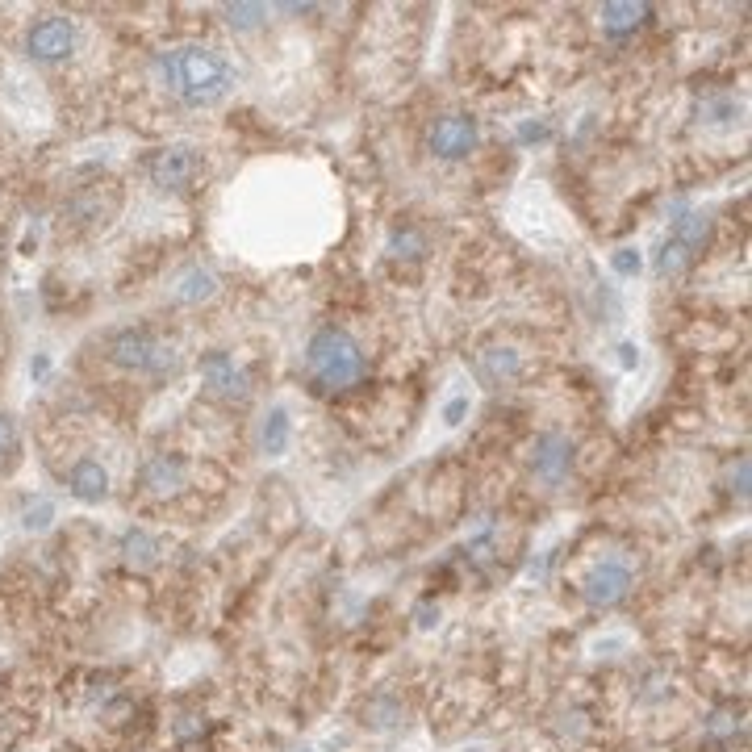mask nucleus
<instances>
[{"mask_svg": "<svg viewBox=\"0 0 752 752\" xmlns=\"http://www.w3.org/2000/svg\"><path fill=\"white\" fill-rule=\"evenodd\" d=\"M732 493L748 498V456H740V464L732 468Z\"/></svg>", "mask_w": 752, "mask_h": 752, "instance_id": "nucleus-33", "label": "nucleus"}, {"mask_svg": "<svg viewBox=\"0 0 752 752\" xmlns=\"http://www.w3.org/2000/svg\"><path fill=\"white\" fill-rule=\"evenodd\" d=\"M113 214V197H101V188H84L63 205V222L72 226H97Z\"/></svg>", "mask_w": 752, "mask_h": 752, "instance_id": "nucleus-16", "label": "nucleus"}, {"mask_svg": "<svg viewBox=\"0 0 752 752\" xmlns=\"http://www.w3.org/2000/svg\"><path fill=\"white\" fill-rule=\"evenodd\" d=\"M201 376H205V385L214 389L218 397H226V402H247L251 376L234 364L226 351H209V356H201Z\"/></svg>", "mask_w": 752, "mask_h": 752, "instance_id": "nucleus-10", "label": "nucleus"}, {"mask_svg": "<svg viewBox=\"0 0 752 752\" xmlns=\"http://www.w3.org/2000/svg\"><path fill=\"white\" fill-rule=\"evenodd\" d=\"M548 138H552V126L548 122H523L519 126V143H548Z\"/></svg>", "mask_w": 752, "mask_h": 752, "instance_id": "nucleus-29", "label": "nucleus"}, {"mask_svg": "<svg viewBox=\"0 0 752 752\" xmlns=\"http://www.w3.org/2000/svg\"><path fill=\"white\" fill-rule=\"evenodd\" d=\"M13 448H17V427L9 414H0V456H9Z\"/></svg>", "mask_w": 752, "mask_h": 752, "instance_id": "nucleus-31", "label": "nucleus"}, {"mask_svg": "<svg viewBox=\"0 0 752 752\" xmlns=\"http://www.w3.org/2000/svg\"><path fill=\"white\" fill-rule=\"evenodd\" d=\"M55 523V502L51 498H30L26 506H21V527H26V531H46V527H51Z\"/></svg>", "mask_w": 752, "mask_h": 752, "instance_id": "nucleus-25", "label": "nucleus"}, {"mask_svg": "<svg viewBox=\"0 0 752 752\" xmlns=\"http://www.w3.org/2000/svg\"><path fill=\"white\" fill-rule=\"evenodd\" d=\"M30 376L34 381H46V376H51V356H46V351H38V356L30 360Z\"/></svg>", "mask_w": 752, "mask_h": 752, "instance_id": "nucleus-36", "label": "nucleus"}, {"mask_svg": "<svg viewBox=\"0 0 752 752\" xmlns=\"http://www.w3.org/2000/svg\"><path fill=\"white\" fill-rule=\"evenodd\" d=\"M711 230H715L711 214H702V209H681V218H673L669 239H673V243H681V247H686L690 255H698L702 247L711 243Z\"/></svg>", "mask_w": 752, "mask_h": 752, "instance_id": "nucleus-15", "label": "nucleus"}, {"mask_svg": "<svg viewBox=\"0 0 752 752\" xmlns=\"http://www.w3.org/2000/svg\"><path fill=\"white\" fill-rule=\"evenodd\" d=\"M610 272L615 276H623V280H636L640 272H644V255H640V247H615L610 251Z\"/></svg>", "mask_w": 752, "mask_h": 752, "instance_id": "nucleus-26", "label": "nucleus"}, {"mask_svg": "<svg viewBox=\"0 0 752 752\" xmlns=\"http://www.w3.org/2000/svg\"><path fill=\"white\" fill-rule=\"evenodd\" d=\"M264 21H268V5H226V26L239 34L260 30Z\"/></svg>", "mask_w": 752, "mask_h": 752, "instance_id": "nucleus-23", "label": "nucleus"}, {"mask_svg": "<svg viewBox=\"0 0 752 752\" xmlns=\"http://www.w3.org/2000/svg\"><path fill=\"white\" fill-rule=\"evenodd\" d=\"M109 360L126 372H143L163 381V376H172L180 368V351L172 343L155 339L151 331H143V326H126V331H117L109 339Z\"/></svg>", "mask_w": 752, "mask_h": 752, "instance_id": "nucleus-3", "label": "nucleus"}, {"mask_svg": "<svg viewBox=\"0 0 752 752\" xmlns=\"http://www.w3.org/2000/svg\"><path fill=\"white\" fill-rule=\"evenodd\" d=\"M67 489H72V498L97 506L109 498V473L101 460H76L72 473H67Z\"/></svg>", "mask_w": 752, "mask_h": 752, "instance_id": "nucleus-12", "label": "nucleus"}, {"mask_svg": "<svg viewBox=\"0 0 752 752\" xmlns=\"http://www.w3.org/2000/svg\"><path fill=\"white\" fill-rule=\"evenodd\" d=\"M289 439H293V418L285 406H272L268 418H264V427H260V443H264V452L268 456H285L289 452Z\"/></svg>", "mask_w": 752, "mask_h": 752, "instance_id": "nucleus-18", "label": "nucleus"}, {"mask_svg": "<svg viewBox=\"0 0 752 752\" xmlns=\"http://www.w3.org/2000/svg\"><path fill=\"white\" fill-rule=\"evenodd\" d=\"M648 5H636V0H610V5H602V34L610 38H627L636 34L644 21H648Z\"/></svg>", "mask_w": 752, "mask_h": 752, "instance_id": "nucleus-14", "label": "nucleus"}, {"mask_svg": "<svg viewBox=\"0 0 752 752\" xmlns=\"http://www.w3.org/2000/svg\"><path fill=\"white\" fill-rule=\"evenodd\" d=\"M389 255L393 260H406V264L422 260V255H427V234L414 230V226H397L389 234Z\"/></svg>", "mask_w": 752, "mask_h": 752, "instance_id": "nucleus-21", "label": "nucleus"}, {"mask_svg": "<svg viewBox=\"0 0 752 752\" xmlns=\"http://www.w3.org/2000/svg\"><path fill=\"white\" fill-rule=\"evenodd\" d=\"M138 481H143V489L155 493V498H172V493H180L184 481H188V464H184V456L159 452V456H151V460L143 464Z\"/></svg>", "mask_w": 752, "mask_h": 752, "instance_id": "nucleus-11", "label": "nucleus"}, {"mask_svg": "<svg viewBox=\"0 0 752 752\" xmlns=\"http://www.w3.org/2000/svg\"><path fill=\"white\" fill-rule=\"evenodd\" d=\"M197 732H205V719H197V715H184V719L176 723V736H180V740L197 736Z\"/></svg>", "mask_w": 752, "mask_h": 752, "instance_id": "nucleus-35", "label": "nucleus"}, {"mask_svg": "<svg viewBox=\"0 0 752 752\" xmlns=\"http://www.w3.org/2000/svg\"><path fill=\"white\" fill-rule=\"evenodd\" d=\"M590 648H594V656H598V661H602V656L610 661V656H619L615 648H627V636H606V640H594Z\"/></svg>", "mask_w": 752, "mask_h": 752, "instance_id": "nucleus-32", "label": "nucleus"}, {"mask_svg": "<svg viewBox=\"0 0 752 752\" xmlns=\"http://www.w3.org/2000/svg\"><path fill=\"white\" fill-rule=\"evenodd\" d=\"M76 51V26L67 17H38L26 30V55L34 63H67Z\"/></svg>", "mask_w": 752, "mask_h": 752, "instance_id": "nucleus-7", "label": "nucleus"}, {"mask_svg": "<svg viewBox=\"0 0 752 752\" xmlns=\"http://www.w3.org/2000/svg\"><path fill=\"white\" fill-rule=\"evenodd\" d=\"M615 351H619V368H623V372H636V368H640V343H636V339H623Z\"/></svg>", "mask_w": 752, "mask_h": 752, "instance_id": "nucleus-30", "label": "nucleus"}, {"mask_svg": "<svg viewBox=\"0 0 752 752\" xmlns=\"http://www.w3.org/2000/svg\"><path fill=\"white\" fill-rule=\"evenodd\" d=\"M151 72L188 109H214L230 97V88L239 84L234 63L226 55H218L214 46H176V51H159Z\"/></svg>", "mask_w": 752, "mask_h": 752, "instance_id": "nucleus-1", "label": "nucleus"}, {"mask_svg": "<svg viewBox=\"0 0 752 752\" xmlns=\"http://www.w3.org/2000/svg\"><path fill=\"white\" fill-rule=\"evenodd\" d=\"M744 105L736 97H715L702 105V126H740Z\"/></svg>", "mask_w": 752, "mask_h": 752, "instance_id": "nucleus-22", "label": "nucleus"}, {"mask_svg": "<svg viewBox=\"0 0 752 752\" xmlns=\"http://www.w3.org/2000/svg\"><path fill=\"white\" fill-rule=\"evenodd\" d=\"M477 143H481V126H477V117H468V113H443L439 122L431 126V134H427L431 155L448 159V163L468 159L477 151Z\"/></svg>", "mask_w": 752, "mask_h": 752, "instance_id": "nucleus-5", "label": "nucleus"}, {"mask_svg": "<svg viewBox=\"0 0 752 752\" xmlns=\"http://www.w3.org/2000/svg\"><path fill=\"white\" fill-rule=\"evenodd\" d=\"M218 293V276L209 272V268H188L180 280H176V301H184V305H197V301H209Z\"/></svg>", "mask_w": 752, "mask_h": 752, "instance_id": "nucleus-19", "label": "nucleus"}, {"mask_svg": "<svg viewBox=\"0 0 752 752\" xmlns=\"http://www.w3.org/2000/svg\"><path fill=\"white\" fill-rule=\"evenodd\" d=\"M477 372L485 385H510L523 376V356L514 347H485L477 356Z\"/></svg>", "mask_w": 752, "mask_h": 752, "instance_id": "nucleus-13", "label": "nucleus"}, {"mask_svg": "<svg viewBox=\"0 0 752 752\" xmlns=\"http://www.w3.org/2000/svg\"><path fill=\"white\" fill-rule=\"evenodd\" d=\"M690 260L694 255L681 247V243H673V239H665L661 243V251H656V276H681L690 268Z\"/></svg>", "mask_w": 752, "mask_h": 752, "instance_id": "nucleus-24", "label": "nucleus"}, {"mask_svg": "<svg viewBox=\"0 0 752 752\" xmlns=\"http://www.w3.org/2000/svg\"><path fill=\"white\" fill-rule=\"evenodd\" d=\"M305 368H310L314 385L322 393H343L364 381L368 360H364V347L343 326H322V331H314L310 347H305Z\"/></svg>", "mask_w": 752, "mask_h": 752, "instance_id": "nucleus-2", "label": "nucleus"}, {"mask_svg": "<svg viewBox=\"0 0 752 752\" xmlns=\"http://www.w3.org/2000/svg\"><path fill=\"white\" fill-rule=\"evenodd\" d=\"M468 410H473V397H468L464 389H456V393L448 397V402H443V410H439V418H443V427H448V431H456V427H460V422L468 418Z\"/></svg>", "mask_w": 752, "mask_h": 752, "instance_id": "nucleus-28", "label": "nucleus"}, {"mask_svg": "<svg viewBox=\"0 0 752 752\" xmlns=\"http://www.w3.org/2000/svg\"><path fill=\"white\" fill-rule=\"evenodd\" d=\"M414 615H418V627H422V631L439 627V606H431V602H422V606L414 610Z\"/></svg>", "mask_w": 752, "mask_h": 752, "instance_id": "nucleus-34", "label": "nucleus"}, {"mask_svg": "<svg viewBox=\"0 0 752 752\" xmlns=\"http://www.w3.org/2000/svg\"><path fill=\"white\" fill-rule=\"evenodd\" d=\"M736 732H740V711H736V707L711 711V719H707V740H732Z\"/></svg>", "mask_w": 752, "mask_h": 752, "instance_id": "nucleus-27", "label": "nucleus"}, {"mask_svg": "<svg viewBox=\"0 0 752 752\" xmlns=\"http://www.w3.org/2000/svg\"><path fill=\"white\" fill-rule=\"evenodd\" d=\"M364 723L376 727V732H393V727H402V702L393 694H376L364 707Z\"/></svg>", "mask_w": 752, "mask_h": 752, "instance_id": "nucleus-20", "label": "nucleus"}, {"mask_svg": "<svg viewBox=\"0 0 752 752\" xmlns=\"http://www.w3.org/2000/svg\"><path fill=\"white\" fill-rule=\"evenodd\" d=\"M573 439L569 435H560V431H544L535 439V448H531V473L539 477V481H548V485H556V481H564L569 477V468H573Z\"/></svg>", "mask_w": 752, "mask_h": 752, "instance_id": "nucleus-8", "label": "nucleus"}, {"mask_svg": "<svg viewBox=\"0 0 752 752\" xmlns=\"http://www.w3.org/2000/svg\"><path fill=\"white\" fill-rule=\"evenodd\" d=\"M627 594H631V569L623 560H602L590 569V577H585V602L598 610L619 606Z\"/></svg>", "mask_w": 752, "mask_h": 752, "instance_id": "nucleus-9", "label": "nucleus"}, {"mask_svg": "<svg viewBox=\"0 0 752 752\" xmlns=\"http://www.w3.org/2000/svg\"><path fill=\"white\" fill-rule=\"evenodd\" d=\"M159 539L151 535V531H143V527H130L126 535H122V560L130 564V569H155L159 564Z\"/></svg>", "mask_w": 752, "mask_h": 752, "instance_id": "nucleus-17", "label": "nucleus"}, {"mask_svg": "<svg viewBox=\"0 0 752 752\" xmlns=\"http://www.w3.org/2000/svg\"><path fill=\"white\" fill-rule=\"evenodd\" d=\"M464 752H485V748H464Z\"/></svg>", "mask_w": 752, "mask_h": 752, "instance_id": "nucleus-37", "label": "nucleus"}, {"mask_svg": "<svg viewBox=\"0 0 752 752\" xmlns=\"http://www.w3.org/2000/svg\"><path fill=\"white\" fill-rule=\"evenodd\" d=\"M510 222H514V230L523 234L527 243H535V247H560V222H556V214H552V205L539 197V193H523V197H514V205H510Z\"/></svg>", "mask_w": 752, "mask_h": 752, "instance_id": "nucleus-6", "label": "nucleus"}, {"mask_svg": "<svg viewBox=\"0 0 752 752\" xmlns=\"http://www.w3.org/2000/svg\"><path fill=\"white\" fill-rule=\"evenodd\" d=\"M301 752H314V748H301Z\"/></svg>", "mask_w": 752, "mask_h": 752, "instance_id": "nucleus-38", "label": "nucleus"}, {"mask_svg": "<svg viewBox=\"0 0 752 752\" xmlns=\"http://www.w3.org/2000/svg\"><path fill=\"white\" fill-rule=\"evenodd\" d=\"M201 172H205L201 151L197 147H184V143L163 147V151H155L147 159V176H151L155 188H163V193H184V188L193 184Z\"/></svg>", "mask_w": 752, "mask_h": 752, "instance_id": "nucleus-4", "label": "nucleus"}]
</instances>
